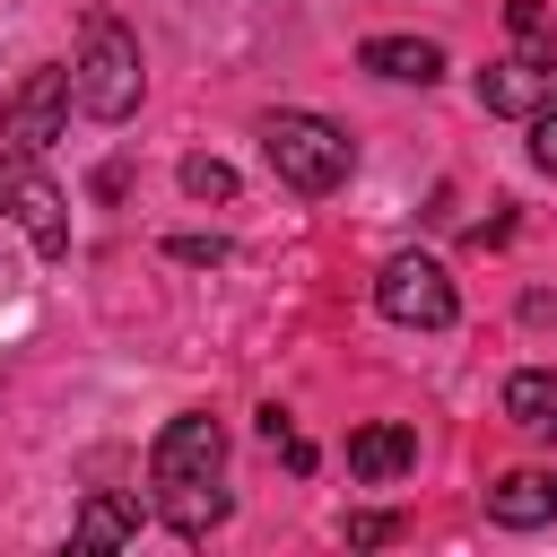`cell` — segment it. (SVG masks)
I'll use <instances>...</instances> for the list:
<instances>
[{
    "label": "cell",
    "instance_id": "13",
    "mask_svg": "<svg viewBox=\"0 0 557 557\" xmlns=\"http://www.w3.org/2000/svg\"><path fill=\"white\" fill-rule=\"evenodd\" d=\"M165 496V522L183 531V540H200V531H218L226 522V487L209 479V487H157Z\"/></svg>",
    "mask_w": 557,
    "mask_h": 557
},
{
    "label": "cell",
    "instance_id": "5",
    "mask_svg": "<svg viewBox=\"0 0 557 557\" xmlns=\"http://www.w3.org/2000/svg\"><path fill=\"white\" fill-rule=\"evenodd\" d=\"M218 470H226V426H218L209 409L165 418V435L148 444V479H157V487H209Z\"/></svg>",
    "mask_w": 557,
    "mask_h": 557
},
{
    "label": "cell",
    "instance_id": "8",
    "mask_svg": "<svg viewBox=\"0 0 557 557\" xmlns=\"http://www.w3.org/2000/svg\"><path fill=\"white\" fill-rule=\"evenodd\" d=\"M409 470H418V426L374 418V426H357V435H348V479L392 487V479H409Z\"/></svg>",
    "mask_w": 557,
    "mask_h": 557
},
{
    "label": "cell",
    "instance_id": "12",
    "mask_svg": "<svg viewBox=\"0 0 557 557\" xmlns=\"http://www.w3.org/2000/svg\"><path fill=\"white\" fill-rule=\"evenodd\" d=\"M70 540H78V548H122V540H139V496H87L78 522H70Z\"/></svg>",
    "mask_w": 557,
    "mask_h": 557
},
{
    "label": "cell",
    "instance_id": "19",
    "mask_svg": "<svg viewBox=\"0 0 557 557\" xmlns=\"http://www.w3.org/2000/svg\"><path fill=\"white\" fill-rule=\"evenodd\" d=\"M505 235H513V209H496V218H479V226H470V244H479V252H496Z\"/></svg>",
    "mask_w": 557,
    "mask_h": 557
},
{
    "label": "cell",
    "instance_id": "14",
    "mask_svg": "<svg viewBox=\"0 0 557 557\" xmlns=\"http://www.w3.org/2000/svg\"><path fill=\"white\" fill-rule=\"evenodd\" d=\"M183 191L191 200H235V165L226 157H183Z\"/></svg>",
    "mask_w": 557,
    "mask_h": 557
},
{
    "label": "cell",
    "instance_id": "18",
    "mask_svg": "<svg viewBox=\"0 0 557 557\" xmlns=\"http://www.w3.org/2000/svg\"><path fill=\"white\" fill-rule=\"evenodd\" d=\"M531 165H540V174H557V104H540V113H531Z\"/></svg>",
    "mask_w": 557,
    "mask_h": 557
},
{
    "label": "cell",
    "instance_id": "17",
    "mask_svg": "<svg viewBox=\"0 0 557 557\" xmlns=\"http://www.w3.org/2000/svg\"><path fill=\"white\" fill-rule=\"evenodd\" d=\"M505 26H513V44H540L548 35V0H505Z\"/></svg>",
    "mask_w": 557,
    "mask_h": 557
},
{
    "label": "cell",
    "instance_id": "16",
    "mask_svg": "<svg viewBox=\"0 0 557 557\" xmlns=\"http://www.w3.org/2000/svg\"><path fill=\"white\" fill-rule=\"evenodd\" d=\"M339 540H348V548H383V540H400V513H348Z\"/></svg>",
    "mask_w": 557,
    "mask_h": 557
},
{
    "label": "cell",
    "instance_id": "7",
    "mask_svg": "<svg viewBox=\"0 0 557 557\" xmlns=\"http://www.w3.org/2000/svg\"><path fill=\"white\" fill-rule=\"evenodd\" d=\"M479 104L505 113V122H531L540 104H557V52L548 44H513L505 61L479 70Z\"/></svg>",
    "mask_w": 557,
    "mask_h": 557
},
{
    "label": "cell",
    "instance_id": "6",
    "mask_svg": "<svg viewBox=\"0 0 557 557\" xmlns=\"http://www.w3.org/2000/svg\"><path fill=\"white\" fill-rule=\"evenodd\" d=\"M0 218H17V226H26V244H35L44 261H61V252H70V200L44 183V165H35V157H0Z\"/></svg>",
    "mask_w": 557,
    "mask_h": 557
},
{
    "label": "cell",
    "instance_id": "2",
    "mask_svg": "<svg viewBox=\"0 0 557 557\" xmlns=\"http://www.w3.org/2000/svg\"><path fill=\"white\" fill-rule=\"evenodd\" d=\"M261 157H270V174H278L287 191H305V200L339 191V183H348V165H357L348 131H339L331 113H305V104L261 113Z\"/></svg>",
    "mask_w": 557,
    "mask_h": 557
},
{
    "label": "cell",
    "instance_id": "1",
    "mask_svg": "<svg viewBox=\"0 0 557 557\" xmlns=\"http://www.w3.org/2000/svg\"><path fill=\"white\" fill-rule=\"evenodd\" d=\"M70 78H78V113H87V122H131V113H139V96H148V61H139V35H131L113 9H87Z\"/></svg>",
    "mask_w": 557,
    "mask_h": 557
},
{
    "label": "cell",
    "instance_id": "11",
    "mask_svg": "<svg viewBox=\"0 0 557 557\" xmlns=\"http://www.w3.org/2000/svg\"><path fill=\"white\" fill-rule=\"evenodd\" d=\"M505 418H513L522 435H557V366L505 374Z\"/></svg>",
    "mask_w": 557,
    "mask_h": 557
},
{
    "label": "cell",
    "instance_id": "9",
    "mask_svg": "<svg viewBox=\"0 0 557 557\" xmlns=\"http://www.w3.org/2000/svg\"><path fill=\"white\" fill-rule=\"evenodd\" d=\"M357 70H374L392 87H435L444 78V44H426V35H366L357 44Z\"/></svg>",
    "mask_w": 557,
    "mask_h": 557
},
{
    "label": "cell",
    "instance_id": "15",
    "mask_svg": "<svg viewBox=\"0 0 557 557\" xmlns=\"http://www.w3.org/2000/svg\"><path fill=\"white\" fill-rule=\"evenodd\" d=\"M235 244L226 235H165V261H183V270H218Z\"/></svg>",
    "mask_w": 557,
    "mask_h": 557
},
{
    "label": "cell",
    "instance_id": "4",
    "mask_svg": "<svg viewBox=\"0 0 557 557\" xmlns=\"http://www.w3.org/2000/svg\"><path fill=\"white\" fill-rule=\"evenodd\" d=\"M70 104H78V78L70 70H26L17 96L0 104V157H44L70 131Z\"/></svg>",
    "mask_w": 557,
    "mask_h": 557
},
{
    "label": "cell",
    "instance_id": "10",
    "mask_svg": "<svg viewBox=\"0 0 557 557\" xmlns=\"http://www.w3.org/2000/svg\"><path fill=\"white\" fill-rule=\"evenodd\" d=\"M487 522H496V531H540V522H557V470H505V479L487 487Z\"/></svg>",
    "mask_w": 557,
    "mask_h": 557
},
{
    "label": "cell",
    "instance_id": "3",
    "mask_svg": "<svg viewBox=\"0 0 557 557\" xmlns=\"http://www.w3.org/2000/svg\"><path fill=\"white\" fill-rule=\"evenodd\" d=\"M374 313L400 322V331H444V322L461 313V296H453L444 261H426V252H392V261L374 270Z\"/></svg>",
    "mask_w": 557,
    "mask_h": 557
}]
</instances>
